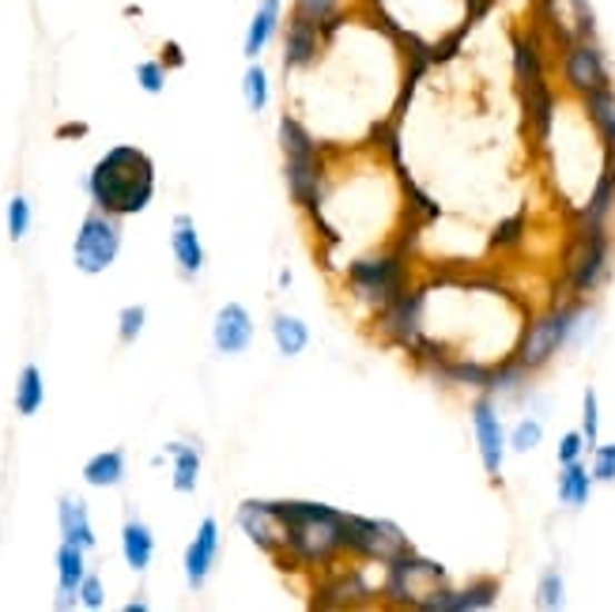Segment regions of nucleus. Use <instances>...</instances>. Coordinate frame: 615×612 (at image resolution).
I'll list each match as a JSON object with an SVG mask.
<instances>
[{
  "mask_svg": "<svg viewBox=\"0 0 615 612\" xmlns=\"http://www.w3.org/2000/svg\"><path fill=\"white\" fill-rule=\"evenodd\" d=\"M88 189L102 213L137 216L156 197V162H151L148 151L118 145L95 162Z\"/></svg>",
  "mask_w": 615,
  "mask_h": 612,
  "instance_id": "1",
  "label": "nucleus"
},
{
  "mask_svg": "<svg viewBox=\"0 0 615 612\" xmlns=\"http://www.w3.org/2000/svg\"><path fill=\"white\" fill-rule=\"evenodd\" d=\"M287 525V556L321 567L348 549L344 541V514L321 503H276Z\"/></svg>",
  "mask_w": 615,
  "mask_h": 612,
  "instance_id": "2",
  "label": "nucleus"
},
{
  "mask_svg": "<svg viewBox=\"0 0 615 612\" xmlns=\"http://www.w3.org/2000/svg\"><path fill=\"white\" fill-rule=\"evenodd\" d=\"M612 273V235L608 224H582L574 219V235L563 257V280L574 299H585L608 280Z\"/></svg>",
  "mask_w": 615,
  "mask_h": 612,
  "instance_id": "3",
  "label": "nucleus"
},
{
  "mask_svg": "<svg viewBox=\"0 0 615 612\" xmlns=\"http://www.w3.org/2000/svg\"><path fill=\"white\" fill-rule=\"evenodd\" d=\"M582 310H585V299H574L571 295L566 303L552 306V310H544V314H536V318L522 329V340H517V348H514L517 363H522L525 371L547 367V363L555 359V352H559L563 344H571L574 325H578Z\"/></svg>",
  "mask_w": 615,
  "mask_h": 612,
  "instance_id": "4",
  "label": "nucleus"
},
{
  "mask_svg": "<svg viewBox=\"0 0 615 612\" xmlns=\"http://www.w3.org/2000/svg\"><path fill=\"white\" fill-rule=\"evenodd\" d=\"M446 582H449V575L438 560H427V556H419L416 549H408V552H400L397 560L386 563V579H381L378 594L393 601V605L423 609L427 605V598L446 586Z\"/></svg>",
  "mask_w": 615,
  "mask_h": 612,
  "instance_id": "5",
  "label": "nucleus"
},
{
  "mask_svg": "<svg viewBox=\"0 0 615 612\" xmlns=\"http://www.w3.org/2000/svg\"><path fill=\"white\" fill-rule=\"evenodd\" d=\"M351 292L359 295L363 303L381 306L386 310L389 303H397L400 295L408 292V269L405 257L389 254V257H367V261H355L348 269Z\"/></svg>",
  "mask_w": 615,
  "mask_h": 612,
  "instance_id": "6",
  "label": "nucleus"
},
{
  "mask_svg": "<svg viewBox=\"0 0 615 612\" xmlns=\"http://www.w3.org/2000/svg\"><path fill=\"white\" fill-rule=\"evenodd\" d=\"M559 80L578 99H585V95L597 88H608L612 69H608V57L597 46V38H578V42L559 46Z\"/></svg>",
  "mask_w": 615,
  "mask_h": 612,
  "instance_id": "7",
  "label": "nucleus"
},
{
  "mask_svg": "<svg viewBox=\"0 0 615 612\" xmlns=\"http://www.w3.org/2000/svg\"><path fill=\"white\" fill-rule=\"evenodd\" d=\"M344 541H348L355 556L374 560L381 567L411 549V541L405 537L400 525H393L386 519H363V514H344Z\"/></svg>",
  "mask_w": 615,
  "mask_h": 612,
  "instance_id": "8",
  "label": "nucleus"
},
{
  "mask_svg": "<svg viewBox=\"0 0 615 612\" xmlns=\"http://www.w3.org/2000/svg\"><path fill=\"white\" fill-rule=\"evenodd\" d=\"M121 250V224L118 216L110 213H95L80 224V235H76L72 257L80 273H106L113 265V257Z\"/></svg>",
  "mask_w": 615,
  "mask_h": 612,
  "instance_id": "9",
  "label": "nucleus"
},
{
  "mask_svg": "<svg viewBox=\"0 0 615 612\" xmlns=\"http://www.w3.org/2000/svg\"><path fill=\"white\" fill-rule=\"evenodd\" d=\"M540 31L555 46L597 38V16L589 0H540Z\"/></svg>",
  "mask_w": 615,
  "mask_h": 612,
  "instance_id": "10",
  "label": "nucleus"
},
{
  "mask_svg": "<svg viewBox=\"0 0 615 612\" xmlns=\"http://www.w3.org/2000/svg\"><path fill=\"white\" fill-rule=\"evenodd\" d=\"M238 525H242V533L261 552H272V556L287 552V525H284V514L276 503H265V500L242 503L238 506Z\"/></svg>",
  "mask_w": 615,
  "mask_h": 612,
  "instance_id": "11",
  "label": "nucleus"
},
{
  "mask_svg": "<svg viewBox=\"0 0 615 612\" xmlns=\"http://www.w3.org/2000/svg\"><path fill=\"white\" fill-rule=\"evenodd\" d=\"M473 432H476V446H479V457H484V468L492 481L503 476V462H506V451H510V438L503 432V419L495 413V401L492 394L479 397L473 405Z\"/></svg>",
  "mask_w": 615,
  "mask_h": 612,
  "instance_id": "12",
  "label": "nucleus"
},
{
  "mask_svg": "<svg viewBox=\"0 0 615 612\" xmlns=\"http://www.w3.org/2000/svg\"><path fill=\"white\" fill-rule=\"evenodd\" d=\"M498 601V579H476L468 586L454 590L446 582L442 590L427 598V612H473V609H492Z\"/></svg>",
  "mask_w": 615,
  "mask_h": 612,
  "instance_id": "13",
  "label": "nucleus"
},
{
  "mask_svg": "<svg viewBox=\"0 0 615 612\" xmlns=\"http://www.w3.org/2000/svg\"><path fill=\"white\" fill-rule=\"evenodd\" d=\"M325 38H329V34H325L321 27L291 12V23L284 27V69L287 72H291V69H310L317 57H321Z\"/></svg>",
  "mask_w": 615,
  "mask_h": 612,
  "instance_id": "14",
  "label": "nucleus"
},
{
  "mask_svg": "<svg viewBox=\"0 0 615 612\" xmlns=\"http://www.w3.org/2000/svg\"><path fill=\"white\" fill-rule=\"evenodd\" d=\"M514 80H517V91L547 83L544 31H517L514 34Z\"/></svg>",
  "mask_w": 615,
  "mask_h": 612,
  "instance_id": "15",
  "label": "nucleus"
},
{
  "mask_svg": "<svg viewBox=\"0 0 615 612\" xmlns=\"http://www.w3.org/2000/svg\"><path fill=\"white\" fill-rule=\"evenodd\" d=\"M284 178H287V189H291L295 205L306 208V213L321 224V213H317V200H321V162H317V156L287 159ZM321 231H325V224H321Z\"/></svg>",
  "mask_w": 615,
  "mask_h": 612,
  "instance_id": "16",
  "label": "nucleus"
},
{
  "mask_svg": "<svg viewBox=\"0 0 615 612\" xmlns=\"http://www.w3.org/2000/svg\"><path fill=\"white\" fill-rule=\"evenodd\" d=\"M211 340L224 356H238V352L249 348L254 340V318L242 303H227L224 310L216 314V325H211Z\"/></svg>",
  "mask_w": 615,
  "mask_h": 612,
  "instance_id": "17",
  "label": "nucleus"
},
{
  "mask_svg": "<svg viewBox=\"0 0 615 612\" xmlns=\"http://www.w3.org/2000/svg\"><path fill=\"white\" fill-rule=\"evenodd\" d=\"M216 556H219V525H216V519H205V522H200L194 544L186 549V582H189V586H194V590L205 586Z\"/></svg>",
  "mask_w": 615,
  "mask_h": 612,
  "instance_id": "18",
  "label": "nucleus"
},
{
  "mask_svg": "<svg viewBox=\"0 0 615 612\" xmlns=\"http://www.w3.org/2000/svg\"><path fill=\"white\" fill-rule=\"evenodd\" d=\"M612 213H615V151H604V167L597 181H593V194L574 213V219H582V224H608Z\"/></svg>",
  "mask_w": 615,
  "mask_h": 612,
  "instance_id": "19",
  "label": "nucleus"
},
{
  "mask_svg": "<svg viewBox=\"0 0 615 612\" xmlns=\"http://www.w3.org/2000/svg\"><path fill=\"white\" fill-rule=\"evenodd\" d=\"M522 102H525V118H528V126H533L536 145L544 148L547 137H552V126H555V107H559V99H555V91H552V80L522 91Z\"/></svg>",
  "mask_w": 615,
  "mask_h": 612,
  "instance_id": "20",
  "label": "nucleus"
},
{
  "mask_svg": "<svg viewBox=\"0 0 615 612\" xmlns=\"http://www.w3.org/2000/svg\"><path fill=\"white\" fill-rule=\"evenodd\" d=\"M280 23H284V0H261L254 19H249V31H246L249 61H257V57L268 50V42H272L276 31H280Z\"/></svg>",
  "mask_w": 615,
  "mask_h": 612,
  "instance_id": "21",
  "label": "nucleus"
},
{
  "mask_svg": "<svg viewBox=\"0 0 615 612\" xmlns=\"http://www.w3.org/2000/svg\"><path fill=\"white\" fill-rule=\"evenodd\" d=\"M582 110H585V118H589L593 132H597L601 148L615 151V88H612V83H608V88H597V91L585 95Z\"/></svg>",
  "mask_w": 615,
  "mask_h": 612,
  "instance_id": "22",
  "label": "nucleus"
},
{
  "mask_svg": "<svg viewBox=\"0 0 615 612\" xmlns=\"http://www.w3.org/2000/svg\"><path fill=\"white\" fill-rule=\"evenodd\" d=\"M83 552L80 544H61V552H57V579H61V598H57V609H69L80 601V582L88 575V567H83Z\"/></svg>",
  "mask_w": 615,
  "mask_h": 612,
  "instance_id": "23",
  "label": "nucleus"
},
{
  "mask_svg": "<svg viewBox=\"0 0 615 612\" xmlns=\"http://www.w3.org/2000/svg\"><path fill=\"white\" fill-rule=\"evenodd\" d=\"M170 250H175L181 273H186V276H197L200 269H205V246H200V235H197V227H194V219H189V216L175 219Z\"/></svg>",
  "mask_w": 615,
  "mask_h": 612,
  "instance_id": "24",
  "label": "nucleus"
},
{
  "mask_svg": "<svg viewBox=\"0 0 615 612\" xmlns=\"http://www.w3.org/2000/svg\"><path fill=\"white\" fill-rule=\"evenodd\" d=\"M121 552H125V563H129L132 571H148L151 556H156V537H151V530L137 519L125 522L121 530Z\"/></svg>",
  "mask_w": 615,
  "mask_h": 612,
  "instance_id": "25",
  "label": "nucleus"
},
{
  "mask_svg": "<svg viewBox=\"0 0 615 612\" xmlns=\"http://www.w3.org/2000/svg\"><path fill=\"white\" fill-rule=\"evenodd\" d=\"M57 519H61V533L69 544H80V549H91L95 533H91V519H88V506L80 500H61L57 506Z\"/></svg>",
  "mask_w": 615,
  "mask_h": 612,
  "instance_id": "26",
  "label": "nucleus"
},
{
  "mask_svg": "<svg viewBox=\"0 0 615 612\" xmlns=\"http://www.w3.org/2000/svg\"><path fill=\"white\" fill-rule=\"evenodd\" d=\"M589 492H593V473L585 468L582 462H571L563 465L559 473V503L571 506V511H582L589 503Z\"/></svg>",
  "mask_w": 615,
  "mask_h": 612,
  "instance_id": "27",
  "label": "nucleus"
},
{
  "mask_svg": "<svg viewBox=\"0 0 615 612\" xmlns=\"http://www.w3.org/2000/svg\"><path fill=\"white\" fill-rule=\"evenodd\" d=\"M83 481L91 487H118L125 481V454L121 451H102L83 465Z\"/></svg>",
  "mask_w": 615,
  "mask_h": 612,
  "instance_id": "28",
  "label": "nucleus"
},
{
  "mask_svg": "<svg viewBox=\"0 0 615 612\" xmlns=\"http://www.w3.org/2000/svg\"><path fill=\"white\" fill-rule=\"evenodd\" d=\"M272 337H276L280 356H299L306 344H310V329H306V322L295 318V314H276V318H272Z\"/></svg>",
  "mask_w": 615,
  "mask_h": 612,
  "instance_id": "29",
  "label": "nucleus"
},
{
  "mask_svg": "<svg viewBox=\"0 0 615 612\" xmlns=\"http://www.w3.org/2000/svg\"><path fill=\"white\" fill-rule=\"evenodd\" d=\"M42 401H46L42 371H38L34 363H27V367L19 371V382H16V408H19V416H34L38 408H42Z\"/></svg>",
  "mask_w": 615,
  "mask_h": 612,
  "instance_id": "30",
  "label": "nucleus"
},
{
  "mask_svg": "<svg viewBox=\"0 0 615 612\" xmlns=\"http://www.w3.org/2000/svg\"><path fill=\"white\" fill-rule=\"evenodd\" d=\"M280 148H284V159H306V156H317V140L306 132V126L291 113L280 118Z\"/></svg>",
  "mask_w": 615,
  "mask_h": 612,
  "instance_id": "31",
  "label": "nucleus"
},
{
  "mask_svg": "<svg viewBox=\"0 0 615 612\" xmlns=\"http://www.w3.org/2000/svg\"><path fill=\"white\" fill-rule=\"evenodd\" d=\"M295 16L310 19L325 34H333L344 23V0H295Z\"/></svg>",
  "mask_w": 615,
  "mask_h": 612,
  "instance_id": "32",
  "label": "nucleus"
},
{
  "mask_svg": "<svg viewBox=\"0 0 615 612\" xmlns=\"http://www.w3.org/2000/svg\"><path fill=\"white\" fill-rule=\"evenodd\" d=\"M167 454H175V487L178 492H194L200 476V454L194 446H181V443L170 446Z\"/></svg>",
  "mask_w": 615,
  "mask_h": 612,
  "instance_id": "33",
  "label": "nucleus"
},
{
  "mask_svg": "<svg viewBox=\"0 0 615 612\" xmlns=\"http://www.w3.org/2000/svg\"><path fill=\"white\" fill-rule=\"evenodd\" d=\"M242 91H246V102L254 113H261L268 107V72L261 69V65H249L246 76H242Z\"/></svg>",
  "mask_w": 615,
  "mask_h": 612,
  "instance_id": "34",
  "label": "nucleus"
},
{
  "mask_svg": "<svg viewBox=\"0 0 615 612\" xmlns=\"http://www.w3.org/2000/svg\"><path fill=\"white\" fill-rule=\"evenodd\" d=\"M536 605L540 609H563L566 605V582L555 567L540 575V586H536Z\"/></svg>",
  "mask_w": 615,
  "mask_h": 612,
  "instance_id": "35",
  "label": "nucleus"
},
{
  "mask_svg": "<svg viewBox=\"0 0 615 612\" xmlns=\"http://www.w3.org/2000/svg\"><path fill=\"white\" fill-rule=\"evenodd\" d=\"M540 443H544V424L540 419H533V416L522 419V424L514 427V435H510V451L514 454H533Z\"/></svg>",
  "mask_w": 615,
  "mask_h": 612,
  "instance_id": "36",
  "label": "nucleus"
},
{
  "mask_svg": "<svg viewBox=\"0 0 615 612\" xmlns=\"http://www.w3.org/2000/svg\"><path fill=\"white\" fill-rule=\"evenodd\" d=\"M582 435L589 438V446L597 443V435H601V401H597V389H585V397H582Z\"/></svg>",
  "mask_w": 615,
  "mask_h": 612,
  "instance_id": "37",
  "label": "nucleus"
},
{
  "mask_svg": "<svg viewBox=\"0 0 615 612\" xmlns=\"http://www.w3.org/2000/svg\"><path fill=\"white\" fill-rule=\"evenodd\" d=\"M27 231H31V200L27 197H12V205H8V235L23 238Z\"/></svg>",
  "mask_w": 615,
  "mask_h": 612,
  "instance_id": "38",
  "label": "nucleus"
},
{
  "mask_svg": "<svg viewBox=\"0 0 615 612\" xmlns=\"http://www.w3.org/2000/svg\"><path fill=\"white\" fill-rule=\"evenodd\" d=\"M593 481L601 484H615V443H604V446H593Z\"/></svg>",
  "mask_w": 615,
  "mask_h": 612,
  "instance_id": "39",
  "label": "nucleus"
},
{
  "mask_svg": "<svg viewBox=\"0 0 615 612\" xmlns=\"http://www.w3.org/2000/svg\"><path fill=\"white\" fill-rule=\"evenodd\" d=\"M585 451H589V438H585L582 432H566L559 438V451H555V457H559V465H571V462H582Z\"/></svg>",
  "mask_w": 615,
  "mask_h": 612,
  "instance_id": "40",
  "label": "nucleus"
},
{
  "mask_svg": "<svg viewBox=\"0 0 615 612\" xmlns=\"http://www.w3.org/2000/svg\"><path fill=\"white\" fill-rule=\"evenodd\" d=\"M137 80H140V88L148 95H159L162 88H167V65H162V61H143L137 69Z\"/></svg>",
  "mask_w": 615,
  "mask_h": 612,
  "instance_id": "41",
  "label": "nucleus"
},
{
  "mask_svg": "<svg viewBox=\"0 0 615 612\" xmlns=\"http://www.w3.org/2000/svg\"><path fill=\"white\" fill-rule=\"evenodd\" d=\"M522 235H525V213H517V216H510V219H503V224H498V231L492 235V243L495 246H514Z\"/></svg>",
  "mask_w": 615,
  "mask_h": 612,
  "instance_id": "42",
  "label": "nucleus"
},
{
  "mask_svg": "<svg viewBox=\"0 0 615 612\" xmlns=\"http://www.w3.org/2000/svg\"><path fill=\"white\" fill-rule=\"evenodd\" d=\"M143 318H148V310L143 306H125L121 310V340H137L140 337V329H143Z\"/></svg>",
  "mask_w": 615,
  "mask_h": 612,
  "instance_id": "43",
  "label": "nucleus"
},
{
  "mask_svg": "<svg viewBox=\"0 0 615 612\" xmlns=\"http://www.w3.org/2000/svg\"><path fill=\"white\" fill-rule=\"evenodd\" d=\"M80 601L88 609H102L106 605V590H102V582L95 579V575H83V582H80Z\"/></svg>",
  "mask_w": 615,
  "mask_h": 612,
  "instance_id": "44",
  "label": "nucleus"
},
{
  "mask_svg": "<svg viewBox=\"0 0 615 612\" xmlns=\"http://www.w3.org/2000/svg\"><path fill=\"white\" fill-rule=\"evenodd\" d=\"M181 61H186V57H181L178 46H167V65H181Z\"/></svg>",
  "mask_w": 615,
  "mask_h": 612,
  "instance_id": "45",
  "label": "nucleus"
},
{
  "mask_svg": "<svg viewBox=\"0 0 615 612\" xmlns=\"http://www.w3.org/2000/svg\"><path fill=\"white\" fill-rule=\"evenodd\" d=\"M125 609H129V612H143V609H148V601H129Z\"/></svg>",
  "mask_w": 615,
  "mask_h": 612,
  "instance_id": "46",
  "label": "nucleus"
}]
</instances>
